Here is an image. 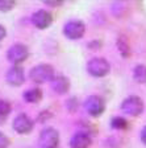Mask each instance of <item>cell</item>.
Instances as JSON below:
<instances>
[{
  "label": "cell",
  "instance_id": "1",
  "mask_svg": "<svg viewBox=\"0 0 146 148\" xmlns=\"http://www.w3.org/2000/svg\"><path fill=\"white\" fill-rule=\"evenodd\" d=\"M29 77L34 83H45V82H52V79L55 77L54 75V69L48 64H41L34 66L29 73Z\"/></svg>",
  "mask_w": 146,
  "mask_h": 148
},
{
  "label": "cell",
  "instance_id": "19",
  "mask_svg": "<svg viewBox=\"0 0 146 148\" xmlns=\"http://www.w3.org/2000/svg\"><path fill=\"white\" fill-rule=\"evenodd\" d=\"M9 145V139L0 131V148H7Z\"/></svg>",
  "mask_w": 146,
  "mask_h": 148
},
{
  "label": "cell",
  "instance_id": "10",
  "mask_svg": "<svg viewBox=\"0 0 146 148\" xmlns=\"http://www.w3.org/2000/svg\"><path fill=\"white\" fill-rule=\"evenodd\" d=\"M52 21H53L52 15L48 11H45V9H40V11L34 12L33 16H32V23L38 29H45V28L50 27Z\"/></svg>",
  "mask_w": 146,
  "mask_h": 148
},
{
  "label": "cell",
  "instance_id": "2",
  "mask_svg": "<svg viewBox=\"0 0 146 148\" xmlns=\"http://www.w3.org/2000/svg\"><path fill=\"white\" fill-rule=\"evenodd\" d=\"M87 70L92 77H105L111 70V65L103 57H95V58L90 60L87 64Z\"/></svg>",
  "mask_w": 146,
  "mask_h": 148
},
{
  "label": "cell",
  "instance_id": "15",
  "mask_svg": "<svg viewBox=\"0 0 146 148\" xmlns=\"http://www.w3.org/2000/svg\"><path fill=\"white\" fill-rule=\"evenodd\" d=\"M134 79L140 83H146V65H137L133 71Z\"/></svg>",
  "mask_w": 146,
  "mask_h": 148
},
{
  "label": "cell",
  "instance_id": "20",
  "mask_svg": "<svg viewBox=\"0 0 146 148\" xmlns=\"http://www.w3.org/2000/svg\"><path fill=\"white\" fill-rule=\"evenodd\" d=\"M5 34H7V31H5V28H4L3 25L0 24V40H3L4 37H5Z\"/></svg>",
  "mask_w": 146,
  "mask_h": 148
},
{
  "label": "cell",
  "instance_id": "21",
  "mask_svg": "<svg viewBox=\"0 0 146 148\" xmlns=\"http://www.w3.org/2000/svg\"><path fill=\"white\" fill-rule=\"evenodd\" d=\"M141 140H142V142L146 144V126L141 130Z\"/></svg>",
  "mask_w": 146,
  "mask_h": 148
},
{
  "label": "cell",
  "instance_id": "4",
  "mask_svg": "<svg viewBox=\"0 0 146 148\" xmlns=\"http://www.w3.org/2000/svg\"><path fill=\"white\" fill-rule=\"evenodd\" d=\"M121 110L126 115L130 116H138L143 111V101L140 97H129L121 103Z\"/></svg>",
  "mask_w": 146,
  "mask_h": 148
},
{
  "label": "cell",
  "instance_id": "14",
  "mask_svg": "<svg viewBox=\"0 0 146 148\" xmlns=\"http://www.w3.org/2000/svg\"><path fill=\"white\" fill-rule=\"evenodd\" d=\"M117 46H119V50H120L122 57H129V56H130V45H129V41L125 36L119 37V40H117Z\"/></svg>",
  "mask_w": 146,
  "mask_h": 148
},
{
  "label": "cell",
  "instance_id": "6",
  "mask_svg": "<svg viewBox=\"0 0 146 148\" xmlns=\"http://www.w3.org/2000/svg\"><path fill=\"white\" fill-rule=\"evenodd\" d=\"M28 56H29V50H28V48L25 45H22V44H15V45L11 46L8 49V52H7L8 60L16 65L25 61V60L28 58Z\"/></svg>",
  "mask_w": 146,
  "mask_h": 148
},
{
  "label": "cell",
  "instance_id": "8",
  "mask_svg": "<svg viewBox=\"0 0 146 148\" xmlns=\"http://www.w3.org/2000/svg\"><path fill=\"white\" fill-rule=\"evenodd\" d=\"M5 79L11 86H21L25 81V74L24 69L18 65H15L9 69L5 74Z\"/></svg>",
  "mask_w": 146,
  "mask_h": 148
},
{
  "label": "cell",
  "instance_id": "12",
  "mask_svg": "<svg viewBox=\"0 0 146 148\" xmlns=\"http://www.w3.org/2000/svg\"><path fill=\"white\" fill-rule=\"evenodd\" d=\"M52 89L54 90L57 94H65L70 89V81L67 79L65 75H55L52 79Z\"/></svg>",
  "mask_w": 146,
  "mask_h": 148
},
{
  "label": "cell",
  "instance_id": "17",
  "mask_svg": "<svg viewBox=\"0 0 146 148\" xmlns=\"http://www.w3.org/2000/svg\"><path fill=\"white\" fill-rule=\"evenodd\" d=\"M111 126L116 130H125L128 127V122H126V119H124L121 116H115L111 120Z\"/></svg>",
  "mask_w": 146,
  "mask_h": 148
},
{
  "label": "cell",
  "instance_id": "11",
  "mask_svg": "<svg viewBox=\"0 0 146 148\" xmlns=\"http://www.w3.org/2000/svg\"><path fill=\"white\" fill-rule=\"evenodd\" d=\"M90 145H91V136L84 131L76 132L70 140L71 148H88Z\"/></svg>",
  "mask_w": 146,
  "mask_h": 148
},
{
  "label": "cell",
  "instance_id": "18",
  "mask_svg": "<svg viewBox=\"0 0 146 148\" xmlns=\"http://www.w3.org/2000/svg\"><path fill=\"white\" fill-rule=\"evenodd\" d=\"M15 7V1L12 0H0V11L1 12H8Z\"/></svg>",
  "mask_w": 146,
  "mask_h": 148
},
{
  "label": "cell",
  "instance_id": "5",
  "mask_svg": "<svg viewBox=\"0 0 146 148\" xmlns=\"http://www.w3.org/2000/svg\"><path fill=\"white\" fill-rule=\"evenodd\" d=\"M86 32V25L79 20H71V21L66 23L63 27V33L67 38L70 40H78L80 37H83Z\"/></svg>",
  "mask_w": 146,
  "mask_h": 148
},
{
  "label": "cell",
  "instance_id": "9",
  "mask_svg": "<svg viewBox=\"0 0 146 148\" xmlns=\"http://www.w3.org/2000/svg\"><path fill=\"white\" fill-rule=\"evenodd\" d=\"M33 128V122L28 115L20 114L13 119V130L18 134H28Z\"/></svg>",
  "mask_w": 146,
  "mask_h": 148
},
{
  "label": "cell",
  "instance_id": "7",
  "mask_svg": "<svg viewBox=\"0 0 146 148\" xmlns=\"http://www.w3.org/2000/svg\"><path fill=\"white\" fill-rule=\"evenodd\" d=\"M86 111L88 112L91 116H99L104 112V108H105V105H104V101L97 95H91L90 98H87L84 103Z\"/></svg>",
  "mask_w": 146,
  "mask_h": 148
},
{
  "label": "cell",
  "instance_id": "3",
  "mask_svg": "<svg viewBox=\"0 0 146 148\" xmlns=\"http://www.w3.org/2000/svg\"><path fill=\"white\" fill-rule=\"evenodd\" d=\"M38 143L41 148H57L59 144V134L53 127H46L41 131Z\"/></svg>",
  "mask_w": 146,
  "mask_h": 148
},
{
  "label": "cell",
  "instance_id": "16",
  "mask_svg": "<svg viewBox=\"0 0 146 148\" xmlns=\"http://www.w3.org/2000/svg\"><path fill=\"white\" fill-rule=\"evenodd\" d=\"M11 112V103L4 99H0V120H4Z\"/></svg>",
  "mask_w": 146,
  "mask_h": 148
},
{
  "label": "cell",
  "instance_id": "13",
  "mask_svg": "<svg viewBox=\"0 0 146 148\" xmlns=\"http://www.w3.org/2000/svg\"><path fill=\"white\" fill-rule=\"evenodd\" d=\"M41 98H42V91L38 87H34L24 92V99L29 103H37L41 101Z\"/></svg>",
  "mask_w": 146,
  "mask_h": 148
}]
</instances>
